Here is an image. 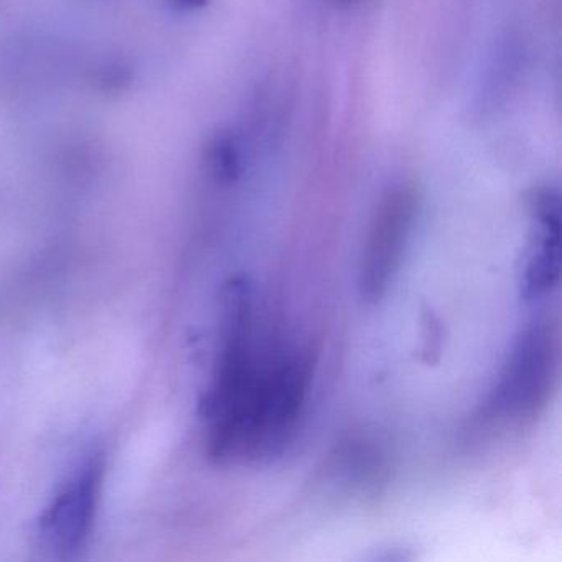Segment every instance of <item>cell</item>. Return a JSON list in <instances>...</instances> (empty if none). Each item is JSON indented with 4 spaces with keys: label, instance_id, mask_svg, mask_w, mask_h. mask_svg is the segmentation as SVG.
I'll use <instances>...</instances> for the list:
<instances>
[{
    "label": "cell",
    "instance_id": "cell-1",
    "mask_svg": "<svg viewBox=\"0 0 562 562\" xmlns=\"http://www.w3.org/2000/svg\"><path fill=\"white\" fill-rule=\"evenodd\" d=\"M311 381L304 355L259 334L251 288L243 279L229 282L212 383L202 401L209 456L218 463L281 456L297 434Z\"/></svg>",
    "mask_w": 562,
    "mask_h": 562
},
{
    "label": "cell",
    "instance_id": "cell-2",
    "mask_svg": "<svg viewBox=\"0 0 562 562\" xmlns=\"http://www.w3.org/2000/svg\"><path fill=\"white\" fill-rule=\"evenodd\" d=\"M558 371V334L549 322L529 325L513 347L488 411L499 419H521L548 400Z\"/></svg>",
    "mask_w": 562,
    "mask_h": 562
},
{
    "label": "cell",
    "instance_id": "cell-3",
    "mask_svg": "<svg viewBox=\"0 0 562 562\" xmlns=\"http://www.w3.org/2000/svg\"><path fill=\"white\" fill-rule=\"evenodd\" d=\"M103 476L101 456H91L68 476L38 519L42 549L55 558L70 559L87 546L97 519Z\"/></svg>",
    "mask_w": 562,
    "mask_h": 562
},
{
    "label": "cell",
    "instance_id": "cell-4",
    "mask_svg": "<svg viewBox=\"0 0 562 562\" xmlns=\"http://www.w3.org/2000/svg\"><path fill=\"white\" fill-rule=\"evenodd\" d=\"M417 212L416 190L400 186L384 193L371 222L360 265L361 297L380 301L400 271Z\"/></svg>",
    "mask_w": 562,
    "mask_h": 562
},
{
    "label": "cell",
    "instance_id": "cell-5",
    "mask_svg": "<svg viewBox=\"0 0 562 562\" xmlns=\"http://www.w3.org/2000/svg\"><path fill=\"white\" fill-rule=\"evenodd\" d=\"M532 236L522 271V295L536 301L549 294L559 282L561 251V209L552 189H538L531 196Z\"/></svg>",
    "mask_w": 562,
    "mask_h": 562
},
{
    "label": "cell",
    "instance_id": "cell-6",
    "mask_svg": "<svg viewBox=\"0 0 562 562\" xmlns=\"http://www.w3.org/2000/svg\"><path fill=\"white\" fill-rule=\"evenodd\" d=\"M210 177L218 183H233L243 172V153L233 134H215L203 150Z\"/></svg>",
    "mask_w": 562,
    "mask_h": 562
},
{
    "label": "cell",
    "instance_id": "cell-7",
    "mask_svg": "<svg viewBox=\"0 0 562 562\" xmlns=\"http://www.w3.org/2000/svg\"><path fill=\"white\" fill-rule=\"evenodd\" d=\"M131 80H133L131 68L123 61H110L101 68L97 77V83L103 91H123L124 88L130 87Z\"/></svg>",
    "mask_w": 562,
    "mask_h": 562
},
{
    "label": "cell",
    "instance_id": "cell-8",
    "mask_svg": "<svg viewBox=\"0 0 562 562\" xmlns=\"http://www.w3.org/2000/svg\"><path fill=\"white\" fill-rule=\"evenodd\" d=\"M210 0H170V4L179 11H199L205 8Z\"/></svg>",
    "mask_w": 562,
    "mask_h": 562
},
{
    "label": "cell",
    "instance_id": "cell-9",
    "mask_svg": "<svg viewBox=\"0 0 562 562\" xmlns=\"http://www.w3.org/2000/svg\"><path fill=\"white\" fill-rule=\"evenodd\" d=\"M341 2H345V4H348V2H351V0H341Z\"/></svg>",
    "mask_w": 562,
    "mask_h": 562
}]
</instances>
